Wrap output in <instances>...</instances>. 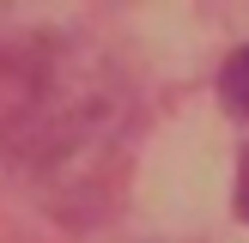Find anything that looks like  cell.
Returning a JSON list of instances; mask_svg holds the SVG:
<instances>
[{
    "instance_id": "obj_1",
    "label": "cell",
    "mask_w": 249,
    "mask_h": 243,
    "mask_svg": "<svg viewBox=\"0 0 249 243\" xmlns=\"http://www.w3.org/2000/svg\"><path fill=\"white\" fill-rule=\"evenodd\" d=\"M219 97H225L237 116H249V43L225 61V67H219Z\"/></svg>"
},
{
    "instance_id": "obj_2",
    "label": "cell",
    "mask_w": 249,
    "mask_h": 243,
    "mask_svg": "<svg viewBox=\"0 0 249 243\" xmlns=\"http://www.w3.org/2000/svg\"><path fill=\"white\" fill-rule=\"evenodd\" d=\"M237 219L249 225V146H243V158H237Z\"/></svg>"
}]
</instances>
